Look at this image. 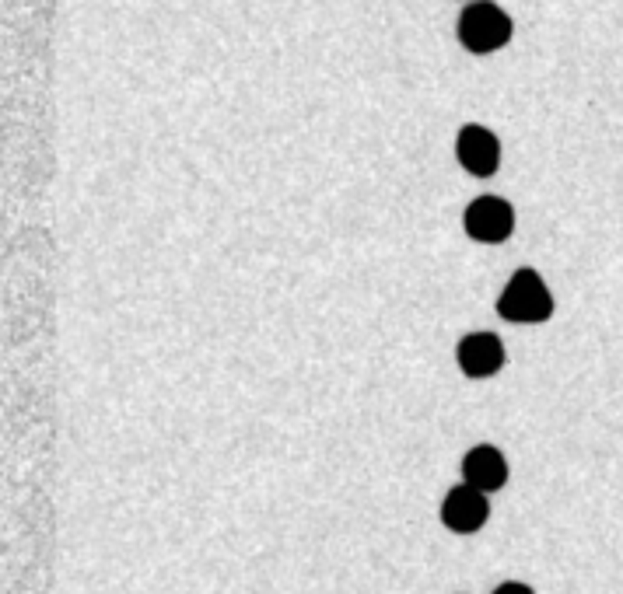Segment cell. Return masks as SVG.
Listing matches in <instances>:
<instances>
[{
	"mask_svg": "<svg viewBox=\"0 0 623 594\" xmlns=\"http://www.w3.org/2000/svg\"><path fill=\"white\" fill-rule=\"evenodd\" d=\"M512 35H515V21L494 0H473L455 18V39L473 56H491V53L505 49L512 42Z\"/></svg>",
	"mask_w": 623,
	"mask_h": 594,
	"instance_id": "6da1fadb",
	"label": "cell"
},
{
	"mask_svg": "<svg viewBox=\"0 0 623 594\" xmlns=\"http://www.w3.org/2000/svg\"><path fill=\"white\" fill-rule=\"evenodd\" d=\"M553 294L546 287V280L522 266L508 277L505 291L498 294V315L512 325H539V322H550L553 318Z\"/></svg>",
	"mask_w": 623,
	"mask_h": 594,
	"instance_id": "7a4b0ae2",
	"label": "cell"
},
{
	"mask_svg": "<svg viewBox=\"0 0 623 594\" xmlns=\"http://www.w3.org/2000/svg\"><path fill=\"white\" fill-rule=\"evenodd\" d=\"M462 227L480 245H501L515 234V206L501 196H476L462 213Z\"/></svg>",
	"mask_w": 623,
	"mask_h": 594,
	"instance_id": "3957f363",
	"label": "cell"
},
{
	"mask_svg": "<svg viewBox=\"0 0 623 594\" xmlns=\"http://www.w3.org/2000/svg\"><path fill=\"white\" fill-rule=\"evenodd\" d=\"M455 161L476 179L498 175V168H501V140H498V133L480 126V122L459 126V133H455Z\"/></svg>",
	"mask_w": 623,
	"mask_h": 594,
	"instance_id": "277c9868",
	"label": "cell"
},
{
	"mask_svg": "<svg viewBox=\"0 0 623 594\" xmlns=\"http://www.w3.org/2000/svg\"><path fill=\"white\" fill-rule=\"evenodd\" d=\"M491 521V500L487 493L473 490L469 483L452 486L441 500V524L455 535H473Z\"/></svg>",
	"mask_w": 623,
	"mask_h": 594,
	"instance_id": "5b68a950",
	"label": "cell"
},
{
	"mask_svg": "<svg viewBox=\"0 0 623 594\" xmlns=\"http://www.w3.org/2000/svg\"><path fill=\"white\" fill-rule=\"evenodd\" d=\"M455 364L473 381L494 378L505 367V343L494 332H466L455 343Z\"/></svg>",
	"mask_w": 623,
	"mask_h": 594,
	"instance_id": "8992f818",
	"label": "cell"
},
{
	"mask_svg": "<svg viewBox=\"0 0 623 594\" xmlns=\"http://www.w3.org/2000/svg\"><path fill=\"white\" fill-rule=\"evenodd\" d=\"M462 483L480 493H498L508 483V458L494 444H476L462 455Z\"/></svg>",
	"mask_w": 623,
	"mask_h": 594,
	"instance_id": "52a82bcc",
	"label": "cell"
},
{
	"mask_svg": "<svg viewBox=\"0 0 623 594\" xmlns=\"http://www.w3.org/2000/svg\"><path fill=\"white\" fill-rule=\"evenodd\" d=\"M491 594H536L529 584H522V581H505V584H498Z\"/></svg>",
	"mask_w": 623,
	"mask_h": 594,
	"instance_id": "ba28073f",
	"label": "cell"
}]
</instances>
